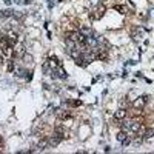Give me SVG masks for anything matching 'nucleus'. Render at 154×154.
I'll return each mask as SVG.
<instances>
[{
    "label": "nucleus",
    "instance_id": "0eeeda50",
    "mask_svg": "<svg viewBox=\"0 0 154 154\" xmlns=\"http://www.w3.org/2000/svg\"><path fill=\"white\" fill-rule=\"evenodd\" d=\"M8 40L14 45L17 40H19V36H17V32H14V31H8Z\"/></svg>",
    "mask_w": 154,
    "mask_h": 154
},
{
    "label": "nucleus",
    "instance_id": "a211bd4d",
    "mask_svg": "<svg viewBox=\"0 0 154 154\" xmlns=\"http://www.w3.org/2000/svg\"><path fill=\"white\" fill-rule=\"evenodd\" d=\"M114 9L119 11L120 14H125V12H126V8H123V6H120V5H116V6H114Z\"/></svg>",
    "mask_w": 154,
    "mask_h": 154
},
{
    "label": "nucleus",
    "instance_id": "9b49d317",
    "mask_svg": "<svg viewBox=\"0 0 154 154\" xmlns=\"http://www.w3.org/2000/svg\"><path fill=\"white\" fill-rule=\"evenodd\" d=\"M8 46H12V43L8 39H0V49H5V48H8Z\"/></svg>",
    "mask_w": 154,
    "mask_h": 154
},
{
    "label": "nucleus",
    "instance_id": "7ed1b4c3",
    "mask_svg": "<svg viewBox=\"0 0 154 154\" xmlns=\"http://www.w3.org/2000/svg\"><path fill=\"white\" fill-rule=\"evenodd\" d=\"M146 102H148V97H146V96L139 97L137 100H134V108H143Z\"/></svg>",
    "mask_w": 154,
    "mask_h": 154
},
{
    "label": "nucleus",
    "instance_id": "4468645a",
    "mask_svg": "<svg viewBox=\"0 0 154 154\" xmlns=\"http://www.w3.org/2000/svg\"><path fill=\"white\" fill-rule=\"evenodd\" d=\"M153 136H154V131H145V134L142 136V139L143 140H150V139H153Z\"/></svg>",
    "mask_w": 154,
    "mask_h": 154
},
{
    "label": "nucleus",
    "instance_id": "aec40b11",
    "mask_svg": "<svg viewBox=\"0 0 154 154\" xmlns=\"http://www.w3.org/2000/svg\"><path fill=\"white\" fill-rule=\"evenodd\" d=\"M125 105H126L125 100H120V106H122V108H125Z\"/></svg>",
    "mask_w": 154,
    "mask_h": 154
},
{
    "label": "nucleus",
    "instance_id": "f8f14e48",
    "mask_svg": "<svg viewBox=\"0 0 154 154\" xmlns=\"http://www.w3.org/2000/svg\"><path fill=\"white\" fill-rule=\"evenodd\" d=\"M133 39H134V40H139L140 37H142V29H140V28H136L134 31H133Z\"/></svg>",
    "mask_w": 154,
    "mask_h": 154
},
{
    "label": "nucleus",
    "instance_id": "412c9836",
    "mask_svg": "<svg viewBox=\"0 0 154 154\" xmlns=\"http://www.w3.org/2000/svg\"><path fill=\"white\" fill-rule=\"evenodd\" d=\"M5 3H6V5H8V6H9V5H11L12 2H11V0H5Z\"/></svg>",
    "mask_w": 154,
    "mask_h": 154
},
{
    "label": "nucleus",
    "instance_id": "2eb2a0df",
    "mask_svg": "<svg viewBox=\"0 0 154 154\" xmlns=\"http://www.w3.org/2000/svg\"><path fill=\"white\" fill-rule=\"evenodd\" d=\"M23 60H25L26 63H32V60H34V57H32L31 54H26V52H25V54H23Z\"/></svg>",
    "mask_w": 154,
    "mask_h": 154
},
{
    "label": "nucleus",
    "instance_id": "6ab92c4d",
    "mask_svg": "<svg viewBox=\"0 0 154 154\" xmlns=\"http://www.w3.org/2000/svg\"><path fill=\"white\" fill-rule=\"evenodd\" d=\"M16 3H29L31 0H14Z\"/></svg>",
    "mask_w": 154,
    "mask_h": 154
},
{
    "label": "nucleus",
    "instance_id": "6e6552de",
    "mask_svg": "<svg viewBox=\"0 0 154 154\" xmlns=\"http://www.w3.org/2000/svg\"><path fill=\"white\" fill-rule=\"evenodd\" d=\"M60 140H62V137L57 136V134H54V136H52V137L48 140V142H49V145H51V146H56V145H59V143H60Z\"/></svg>",
    "mask_w": 154,
    "mask_h": 154
},
{
    "label": "nucleus",
    "instance_id": "dca6fc26",
    "mask_svg": "<svg viewBox=\"0 0 154 154\" xmlns=\"http://www.w3.org/2000/svg\"><path fill=\"white\" fill-rule=\"evenodd\" d=\"M14 72H16V76H19V77H22L23 74H26V72L22 68H19V66H16V68H14Z\"/></svg>",
    "mask_w": 154,
    "mask_h": 154
},
{
    "label": "nucleus",
    "instance_id": "4be33fe9",
    "mask_svg": "<svg viewBox=\"0 0 154 154\" xmlns=\"http://www.w3.org/2000/svg\"><path fill=\"white\" fill-rule=\"evenodd\" d=\"M0 142H2V137H0Z\"/></svg>",
    "mask_w": 154,
    "mask_h": 154
},
{
    "label": "nucleus",
    "instance_id": "ddd939ff",
    "mask_svg": "<svg viewBox=\"0 0 154 154\" xmlns=\"http://www.w3.org/2000/svg\"><path fill=\"white\" fill-rule=\"evenodd\" d=\"M56 72L59 74V77H60V79H65V77H66V71H65V69H63L60 65L57 66V71H56Z\"/></svg>",
    "mask_w": 154,
    "mask_h": 154
},
{
    "label": "nucleus",
    "instance_id": "423d86ee",
    "mask_svg": "<svg viewBox=\"0 0 154 154\" xmlns=\"http://www.w3.org/2000/svg\"><path fill=\"white\" fill-rule=\"evenodd\" d=\"M14 54H16V56H22V57H23V54H25V45H23V43H19V45L16 46Z\"/></svg>",
    "mask_w": 154,
    "mask_h": 154
},
{
    "label": "nucleus",
    "instance_id": "39448f33",
    "mask_svg": "<svg viewBox=\"0 0 154 154\" xmlns=\"http://www.w3.org/2000/svg\"><path fill=\"white\" fill-rule=\"evenodd\" d=\"M96 59H99V60H106V59H108V52H106L105 49H97Z\"/></svg>",
    "mask_w": 154,
    "mask_h": 154
},
{
    "label": "nucleus",
    "instance_id": "1a4fd4ad",
    "mask_svg": "<svg viewBox=\"0 0 154 154\" xmlns=\"http://www.w3.org/2000/svg\"><path fill=\"white\" fill-rule=\"evenodd\" d=\"M2 52L6 59H9V57H12V54H14V49H12V46H8V48L2 49Z\"/></svg>",
    "mask_w": 154,
    "mask_h": 154
},
{
    "label": "nucleus",
    "instance_id": "f257e3e1",
    "mask_svg": "<svg viewBox=\"0 0 154 154\" xmlns=\"http://www.w3.org/2000/svg\"><path fill=\"white\" fill-rule=\"evenodd\" d=\"M117 140H119V142H122L125 146L131 142V139L128 137V134H126V131H123V130H122V131H120L119 134H117Z\"/></svg>",
    "mask_w": 154,
    "mask_h": 154
},
{
    "label": "nucleus",
    "instance_id": "20e7f679",
    "mask_svg": "<svg viewBox=\"0 0 154 154\" xmlns=\"http://www.w3.org/2000/svg\"><path fill=\"white\" fill-rule=\"evenodd\" d=\"M125 117H126V110L125 108H120V110H117L114 112V119L116 120H123Z\"/></svg>",
    "mask_w": 154,
    "mask_h": 154
},
{
    "label": "nucleus",
    "instance_id": "f3484780",
    "mask_svg": "<svg viewBox=\"0 0 154 154\" xmlns=\"http://www.w3.org/2000/svg\"><path fill=\"white\" fill-rule=\"evenodd\" d=\"M2 16H3V17H12V16H14V11H11V9H5V11L2 12Z\"/></svg>",
    "mask_w": 154,
    "mask_h": 154
},
{
    "label": "nucleus",
    "instance_id": "9d476101",
    "mask_svg": "<svg viewBox=\"0 0 154 154\" xmlns=\"http://www.w3.org/2000/svg\"><path fill=\"white\" fill-rule=\"evenodd\" d=\"M48 145H49V142H48L46 139H40L39 142H37V148H39V150H45Z\"/></svg>",
    "mask_w": 154,
    "mask_h": 154
},
{
    "label": "nucleus",
    "instance_id": "f03ea898",
    "mask_svg": "<svg viewBox=\"0 0 154 154\" xmlns=\"http://www.w3.org/2000/svg\"><path fill=\"white\" fill-rule=\"evenodd\" d=\"M140 126H142V122H140V120H137V119H131L130 120V131L131 133H137Z\"/></svg>",
    "mask_w": 154,
    "mask_h": 154
}]
</instances>
